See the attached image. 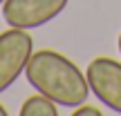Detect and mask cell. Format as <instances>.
<instances>
[{
	"mask_svg": "<svg viewBox=\"0 0 121 116\" xmlns=\"http://www.w3.org/2000/svg\"><path fill=\"white\" fill-rule=\"evenodd\" d=\"M7 114H9V112H7V107H4V105L0 103V116H7Z\"/></svg>",
	"mask_w": 121,
	"mask_h": 116,
	"instance_id": "cell-7",
	"label": "cell"
},
{
	"mask_svg": "<svg viewBox=\"0 0 121 116\" xmlns=\"http://www.w3.org/2000/svg\"><path fill=\"white\" fill-rule=\"evenodd\" d=\"M67 7V0H4L2 18L9 27L36 29L47 25Z\"/></svg>",
	"mask_w": 121,
	"mask_h": 116,
	"instance_id": "cell-3",
	"label": "cell"
},
{
	"mask_svg": "<svg viewBox=\"0 0 121 116\" xmlns=\"http://www.w3.org/2000/svg\"><path fill=\"white\" fill-rule=\"evenodd\" d=\"M2 2H4V0H0V4H2Z\"/></svg>",
	"mask_w": 121,
	"mask_h": 116,
	"instance_id": "cell-9",
	"label": "cell"
},
{
	"mask_svg": "<svg viewBox=\"0 0 121 116\" xmlns=\"http://www.w3.org/2000/svg\"><path fill=\"white\" fill-rule=\"evenodd\" d=\"M103 112H101L99 107H90V105H78V107H74V116H101Z\"/></svg>",
	"mask_w": 121,
	"mask_h": 116,
	"instance_id": "cell-6",
	"label": "cell"
},
{
	"mask_svg": "<svg viewBox=\"0 0 121 116\" xmlns=\"http://www.w3.org/2000/svg\"><path fill=\"white\" fill-rule=\"evenodd\" d=\"M90 92L108 105L112 112L121 114V63L108 56H99L90 60L85 67Z\"/></svg>",
	"mask_w": 121,
	"mask_h": 116,
	"instance_id": "cell-4",
	"label": "cell"
},
{
	"mask_svg": "<svg viewBox=\"0 0 121 116\" xmlns=\"http://www.w3.org/2000/svg\"><path fill=\"white\" fill-rule=\"evenodd\" d=\"M20 116H58V107L52 98H47L45 94H36L22 103Z\"/></svg>",
	"mask_w": 121,
	"mask_h": 116,
	"instance_id": "cell-5",
	"label": "cell"
},
{
	"mask_svg": "<svg viewBox=\"0 0 121 116\" xmlns=\"http://www.w3.org/2000/svg\"><path fill=\"white\" fill-rule=\"evenodd\" d=\"M34 54V40L27 29L9 27L0 34V94L18 80Z\"/></svg>",
	"mask_w": 121,
	"mask_h": 116,
	"instance_id": "cell-2",
	"label": "cell"
},
{
	"mask_svg": "<svg viewBox=\"0 0 121 116\" xmlns=\"http://www.w3.org/2000/svg\"><path fill=\"white\" fill-rule=\"evenodd\" d=\"M25 76L36 92L63 107H78L90 96L87 76L67 56L54 49H38L27 60Z\"/></svg>",
	"mask_w": 121,
	"mask_h": 116,
	"instance_id": "cell-1",
	"label": "cell"
},
{
	"mask_svg": "<svg viewBox=\"0 0 121 116\" xmlns=\"http://www.w3.org/2000/svg\"><path fill=\"white\" fill-rule=\"evenodd\" d=\"M119 54H121V34H119Z\"/></svg>",
	"mask_w": 121,
	"mask_h": 116,
	"instance_id": "cell-8",
	"label": "cell"
}]
</instances>
